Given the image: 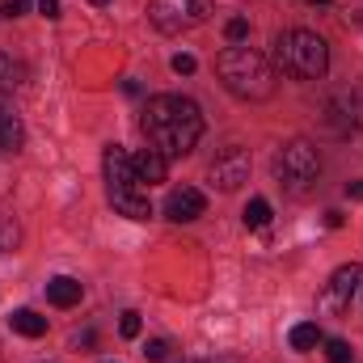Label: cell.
Returning a JSON list of instances; mask_svg holds the SVG:
<instances>
[{"mask_svg": "<svg viewBox=\"0 0 363 363\" xmlns=\"http://www.w3.org/2000/svg\"><path fill=\"white\" fill-rule=\"evenodd\" d=\"M140 127H144V140H148L161 157L178 161L186 152H194V144H199V135H203V114H199V106H194L190 97H182V93H161V97H148Z\"/></svg>", "mask_w": 363, "mask_h": 363, "instance_id": "1", "label": "cell"}, {"mask_svg": "<svg viewBox=\"0 0 363 363\" xmlns=\"http://www.w3.org/2000/svg\"><path fill=\"white\" fill-rule=\"evenodd\" d=\"M216 72H220L224 89L237 93V97H245V101H267V97H274V89H279L274 68L267 64V55H258V51H250V47H228V51H220Z\"/></svg>", "mask_w": 363, "mask_h": 363, "instance_id": "2", "label": "cell"}, {"mask_svg": "<svg viewBox=\"0 0 363 363\" xmlns=\"http://www.w3.org/2000/svg\"><path fill=\"white\" fill-rule=\"evenodd\" d=\"M274 64L291 81H321L330 68V47L313 30H283L274 38Z\"/></svg>", "mask_w": 363, "mask_h": 363, "instance_id": "3", "label": "cell"}, {"mask_svg": "<svg viewBox=\"0 0 363 363\" xmlns=\"http://www.w3.org/2000/svg\"><path fill=\"white\" fill-rule=\"evenodd\" d=\"M274 178L279 186L291 194V199H304L317 178H321V157L308 140H287L279 152H274Z\"/></svg>", "mask_w": 363, "mask_h": 363, "instance_id": "4", "label": "cell"}, {"mask_svg": "<svg viewBox=\"0 0 363 363\" xmlns=\"http://www.w3.org/2000/svg\"><path fill=\"white\" fill-rule=\"evenodd\" d=\"M211 17V0H148V21L161 34H186Z\"/></svg>", "mask_w": 363, "mask_h": 363, "instance_id": "5", "label": "cell"}, {"mask_svg": "<svg viewBox=\"0 0 363 363\" xmlns=\"http://www.w3.org/2000/svg\"><path fill=\"white\" fill-rule=\"evenodd\" d=\"M363 271L355 262H347V267H338V271L330 274V283L321 287V296H317V308L325 313V317H342L347 308H351V300H355V287H359Z\"/></svg>", "mask_w": 363, "mask_h": 363, "instance_id": "6", "label": "cell"}, {"mask_svg": "<svg viewBox=\"0 0 363 363\" xmlns=\"http://www.w3.org/2000/svg\"><path fill=\"white\" fill-rule=\"evenodd\" d=\"M207 182L216 186V190H224V194H233V190H241L245 182H250V152L245 148H224V152H216V161H211V169H207Z\"/></svg>", "mask_w": 363, "mask_h": 363, "instance_id": "7", "label": "cell"}, {"mask_svg": "<svg viewBox=\"0 0 363 363\" xmlns=\"http://www.w3.org/2000/svg\"><path fill=\"white\" fill-rule=\"evenodd\" d=\"M359 123H363V93L359 89H342L325 101V127H330L334 135H347V131H355Z\"/></svg>", "mask_w": 363, "mask_h": 363, "instance_id": "8", "label": "cell"}, {"mask_svg": "<svg viewBox=\"0 0 363 363\" xmlns=\"http://www.w3.org/2000/svg\"><path fill=\"white\" fill-rule=\"evenodd\" d=\"M207 211V199H203V190H194V186H174L169 194H165V220H174V224H190V220H199Z\"/></svg>", "mask_w": 363, "mask_h": 363, "instance_id": "9", "label": "cell"}, {"mask_svg": "<svg viewBox=\"0 0 363 363\" xmlns=\"http://www.w3.org/2000/svg\"><path fill=\"white\" fill-rule=\"evenodd\" d=\"M101 165H106V186H110V194H114V190H140L135 161H131V157H127L118 144H110V148H106Z\"/></svg>", "mask_w": 363, "mask_h": 363, "instance_id": "10", "label": "cell"}, {"mask_svg": "<svg viewBox=\"0 0 363 363\" xmlns=\"http://www.w3.org/2000/svg\"><path fill=\"white\" fill-rule=\"evenodd\" d=\"M110 207H114L118 216H127V220H148V216H152V203H148L144 190H114V194H110Z\"/></svg>", "mask_w": 363, "mask_h": 363, "instance_id": "11", "label": "cell"}, {"mask_svg": "<svg viewBox=\"0 0 363 363\" xmlns=\"http://www.w3.org/2000/svg\"><path fill=\"white\" fill-rule=\"evenodd\" d=\"M131 161H135V178H140V182H148V186L165 182V174H169V157H161V152H157L152 144H148L144 152H135Z\"/></svg>", "mask_w": 363, "mask_h": 363, "instance_id": "12", "label": "cell"}, {"mask_svg": "<svg viewBox=\"0 0 363 363\" xmlns=\"http://www.w3.org/2000/svg\"><path fill=\"white\" fill-rule=\"evenodd\" d=\"M81 296H85V287H81L77 279H68V274H55V279L47 283V300H51L55 308H72V304H81Z\"/></svg>", "mask_w": 363, "mask_h": 363, "instance_id": "13", "label": "cell"}, {"mask_svg": "<svg viewBox=\"0 0 363 363\" xmlns=\"http://www.w3.org/2000/svg\"><path fill=\"white\" fill-rule=\"evenodd\" d=\"M26 144V127H21V118L9 110V106H0V152H17Z\"/></svg>", "mask_w": 363, "mask_h": 363, "instance_id": "14", "label": "cell"}, {"mask_svg": "<svg viewBox=\"0 0 363 363\" xmlns=\"http://www.w3.org/2000/svg\"><path fill=\"white\" fill-rule=\"evenodd\" d=\"M9 325H13V334H21V338H43V334H47V317H38L34 308H17V313L9 317Z\"/></svg>", "mask_w": 363, "mask_h": 363, "instance_id": "15", "label": "cell"}, {"mask_svg": "<svg viewBox=\"0 0 363 363\" xmlns=\"http://www.w3.org/2000/svg\"><path fill=\"white\" fill-rule=\"evenodd\" d=\"M287 342H291V351H313V347L321 342V330H317V321H300V325H291Z\"/></svg>", "mask_w": 363, "mask_h": 363, "instance_id": "16", "label": "cell"}, {"mask_svg": "<svg viewBox=\"0 0 363 363\" xmlns=\"http://www.w3.org/2000/svg\"><path fill=\"white\" fill-rule=\"evenodd\" d=\"M21 85H26V64H17L13 55L0 51V89L9 93V89H21Z\"/></svg>", "mask_w": 363, "mask_h": 363, "instance_id": "17", "label": "cell"}, {"mask_svg": "<svg viewBox=\"0 0 363 363\" xmlns=\"http://www.w3.org/2000/svg\"><path fill=\"white\" fill-rule=\"evenodd\" d=\"M271 224V203L267 199H250L245 207V228H267Z\"/></svg>", "mask_w": 363, "mask_h": 363, "instance_id": "18", "label": "cell"}, {"mask_svg": "<svg viewBox=\"0 0 363 363\" xmlns=\"http://www.w3.org/2000/svg\"><path fill=\"white\" fill-rule=\"evenodd\" d=\"M17 241H21V228H17V220H13V216H0V254L17 250Z\"/></svg>", "mask_w": 363, "mask_h": 363, "instance_id": "19", "label": "cell"}, {"mask_svg": "<svg viewBox=\"0 0 363 363\" xmlns=\"http://www.w3.org/2000/svg\"><path fill=\"white\" fill-rule=\"evenodd\" d=\"M325 359L330 363H351V342H347V338H330V342H325Z\"/></svg>", "mask_w": 363, "mask_h": 363, "instance_id": "20", "label": "cell"}, {"mask_svg": "<svg viewBox=\"0 0 363 363\" xmlns=\"http://www.w3.org/2000/svg\"><path fill=\"white\" fill-rule=\"evenodd\" d=\"M224 34H228V43H233V47H237V43H241V38H245V34H250V21H245V17H233V21H228V26H224Z\"/></svg>", "mask_w": 363, "mask_h": 363, "instance_id": "21", "label": "cell"}, {"mask_svg": "<svg viewBox=\"0 0 363 363\" xmlns=\"http://www.w3.org/2000/svg\"><path fill=\"white\" fill-rule=\"evenodd\" d=\"M144 355H148L152 363H165L169 359V342H165V338H152V342L144 347Z\"/></svg>", "mask_w": 363, "mask_h": 363, "instance_id": "22", "label": "cell"}, {"mask_svg": "<svg viewBox=\"0 0 363 363\" xmlns=\"http://www.w3.org/2000/svg\"><path fill=\"white\" fill-rule=\"evenodd\" d=\"M118 334H123V338H135V334H140V313H123Z\"/></svg>", "mask_w": 363, "mask_h": 363, "instance_id": "23", "label": "cell"}, {"mask_svg": "<svg viewBox=\"0 0 363 363\" xmlns=\"http://www.w3.org/2000/svg\"><path fill=\"white\" fill-rule=\"evenodd\" d=\"M0 13H4V17H21V13H30V0H4Z\"/></svg>", "mask_w": 363, "mask_h": 363, "instance_id": "24", "label": "cell"}, {"mask_svg": "<svg viewBox=\"0 0 363 363\" xmlns=\"http://www.w3.org/2000/svg\"><path fill=\"white\" fill-rule=\"evenodd\" d=\"M194 68H199V64H194V55H174V72H178V77H190Z\"/></svg>", "mask_w": 363, "mask_h": 363, "instance_id": "25", "label": "cell"}, {"mask_svg": "<svg viewBox=\"0 0 363 363\" xmlns=\"http://www.w3.org/2000/svg\"><path fill=\"white\" fill-rule=\"evenodd\" d=\"M38 13L43 17H60V0H38Z\"/></svg>", "mask_w": 363, "mask_h": 363, "instance_id": "26", "label": "cell"}, {"mask_svg": "<svg viewBox=\"0 0 363 363\" xmlns=\"http://www.w3.org/2000/svg\"><path fill=\"white\" fill-rule=\"evenodd\" d=\"M351 199H363V182H351Z\"/></svg>", "mask_w": 363, "mask_h": 363, "instance_id": "27", "label": "cell"}, {"mask_svg": "<svg viewBox=\"0 0 363 363\" xmlns=\"http://www.w3.org/2000/svg\"><path fill=\"white\" fill-rule=\"evenodd\" d=\"M304 4H330V0H304Z\"/></svg>", "mask_w": 363, "mask_h": 363, "instance_id": "28", "label": "cell"}, {"mask_svg": "<svg viewBox=\"0 0 363 363\" xmlns=\"http://www.w3.org/2000/svg\"><path fill=\"white\" fill-rule=\"evenodd\" d=\"M93 4H110V0H93Z\"/></svg>", "mask_w": 363, "mask_h": 363, "instance_id": "29", "label": "cell"}]
</instances>
